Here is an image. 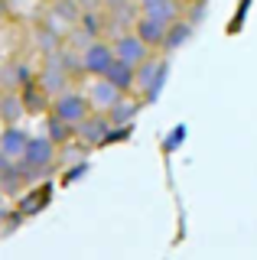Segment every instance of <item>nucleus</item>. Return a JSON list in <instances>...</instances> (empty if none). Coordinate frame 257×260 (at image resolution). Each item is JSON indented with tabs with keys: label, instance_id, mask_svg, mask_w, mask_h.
Masks as SVG:
<instances>
[{
	"label": "nucleus",
	"instance_id": "23",
	"mask_svg": "<svg viewBox=\"0 0 257 260\" xmlns=\"http://www.w3.org/2000/svg\"><path fill=\"white\" fill-rule=\"evenodd\" d=\"M10 162H13V159H7V156H4V150H0V176H4V169L10 166Z\"/></svg>",
	"mask_w": 257,
	"mask_h": 260
},
{
	"label": "nucleus",
	"instance_id": "2",
	"mask_svg": "<svg viewBox=\"0 0 257 260\" xmlns=\"http://www.w3.org/2000/svg\"><path fill=\"white\" fill-rule=\"evenodd\" d=\"M163 81H166V62L163 59H153V55H150L147 62H140L137 69H134V91L143 94L147 101L156 98V91L163 88Z\"/></svg>",
	"mask_w": 257,
	"mask_h": 260
},
{
	"label": "nucleus",
	"instance_id": "24",
	"mask_svg": "<svg viewBox=\"0 0 257 260\" xmlns=\"http://www.w3.org/2000/svg\"><path fill=\"white\" fill-rule=\"evenodd\" d=\"M7 13V0H0V16H4Z\"/></svg>",
	"mask_w": 257,
	"mask_h": 260
},
{
	"label": "nucleus",
	"instance_id": "5",
	"mask_svg": "<svg viewBox=\"0 0 257 260\" xmlns=\"http://www.w3.org/2000/svg\"><path fill=\"white\" fill-rule=\"evenodd\" d=\"M111 43H114V55H117V59H120V62H127V65H134V69H137L140 62H147V59H150V52H153V49L143 43V39H140L134 29L120 32V36H114Z\"/></svg>",
	"mask_w": 257,
	"mask_h": 260
},
{
	"label": "nucleus",
	"instance_id": "15",
	"mask_svg": "<svg viewBox=\"0 0 257 260\" xmlns=\"http://www.w3.org/2000/svg\"><path fill=\"white\" fill-rule=\"evenodd\" d=\"M0 81H4L10 91H20L23 85L36 81V72L29 69V62H13V65H7V69L0 72Z\"/></svg>",
	"mask_w": 257,
	"mask_h": 260
},
{
	"label": "nucleus",
	"instance_id": "19",
	"mask_svg": "<svg viewBox=\"0 0 257 260\" xmlns=\"http://www.w3.org/2000/svg\"><path fill=\"white\" fill-rule=\"evenodd\" d=\"M23 189H26V179H23L20 159H13L10 166L4 169V176H0V192H4V195H20Z\"/></svg>",
	"mask_w": 257,
	"mask_h": 260
},
{
	"label": "nucleus",
	"instance_id": "8",
	"mask_svg": "<svg viewBox=\"0 0 257 260\" xmlns=\"http://www.w3.org/2000/svg\"><path fill=\"white\" fill-rule=\"evenodd\" d=\"M85 94H88V101H91V108H94V111H104V114H108V111L120 101V98H124L108 78H91V85L85 88Z\"/></svg>",
	"mask_w": 257,
	"mask_h": 260
},
{
	"label": "nucleus",
	"instance_id": "3",
	"mask_svg": "<svg viewBox=\"0 0 257 260\" xmlns=\"http://www.w3.org/2000/svg\"><path fill=\"white\" fill-rule=\"evenodd\" d=\"M114 43H108V39H94L88 49H82V72L91 78H101L104 72L114 65Z\"/></svg>",
	"mask_w": 257,
	"mask_h": 260
},
{
	"label": "nucleus",
	"instance_id": "9",
	"mask_svg": "<svg viewBox=\"0 0 257 260\" xmlns=\"http://www.w3.org/2000/svg\"><path fill=\"white\" fill-rule=\"evenodd\" d=\"M29 146V130L13 124V127H4L0 130V150H4L7 159H23V153H26Z\"/></svg>",
	"mask_w": 257,
	"mask_h": 260
},
{
	"label": "nucleus",
	"instance_id": "1",
	"mask_svg": "<svg viewBox=\"0 0 257 260\" xmlns=\"http://www.w3.org/2000/svg\"><path fill=\"white\" fill-rule=\"evenodd\" d=\"M91 111L94 108H91V101H88V94L85 91H75V88H69V91H62V94L52 98V114H55V117H62V120H69L72 127L82 124Z\"/></svg>",
	"mask_w": 257,
	"mask_h": 260
},
{
	"label": "nucleus",
	"instance_id": "25",
	"mask_svg": "<svg viewBox=\"0 0 257 260\" xmlns=\"http://www.w3.org/2000/svg\"><path fill=\"white\" fill-rule=\"evenodd\" d=\"M137 4H150V0H137Z\"/></svg>",
	"mask_w": 257,
	"mask_h": 260
},
{
	"label": "nucleus",
	"instance_id": "10",
	"mask_svg": "<svg viewBox=\"0 0 257 260\" xmlns=\"http://www.w3.org/2000/svg\"><path fill=\"white\" fill-rule=\"evenodd\" d=\"M166 29H170V23L153 20V16H147V13H140L137 23H134V32H137V36H140L150 49H163V43H166Z\"/></svg>",
	"mask_w": 257,
	"mask_h": 260
},
{
	"label": "nucleus",
	"instance_id": "13",
	"mask_svg": "<svg viewBox=\"0 0 257 260\" xmlns=\"http://www.w3.org/2000/svg\"><path fill=\"white\" fill-rule=\"evenodd\" d=\"M26 117V108H23V98L20 91H4L0 94V124L4 127H13Z\"/></svg>",
	"mask_w": 257,
	"mask_h": 260
},
{
	"label": "nucleus",
	"instance_id": "4",
	"mask_svg": "<svg viewBox=\"0 0 257 260\" xmlns=\"http://www.w3.org/2000/svg\"><path fill=\"white\" fill-rule=\"evenodd\" d=\"M111 134V120L104 111H91L82 124H75V140L82 146H104Z\"/></svg>",
	"mask_w": 257,
	"mask_h": 260
},
{
	"label": "nucleus",
	"instance_id": "7",
	"mask_svg": "<svg viewBox=\"0 0 257 260\" xmlns=\"http://www.w3.org/2000/svg\"><path fill=\"white\" fill-rule=\"evenodd\" d=\"M55 159H59V146H55L46 134L39 137H29V146L26 153H23V162L26 166H55Z\"/></svg>",
	"mask_w": 257,
	"mask_h": 260
},
{
	"label": "nucleus",
	"instance_id": "18",
	"mask_svg": "<svg viewBox=\"0 0 257 260\" xmlns=\"http://www.w3.org/2000/svg\"><path fill=\"white\" fill-rule=\"evenodd\" d=\"M137 111H140V101H127V94H124V98L114 104V108L108 111L111 127H131L134 117H137Z\"/></svg>",
	"mask_w": 257,
	"mask_h": 260
},
{
	"label": "nucleus",
	"instance_id": "20",
	"mask_svg": "<svg viewBox=\"0 0 257 260\" xmlns=\"http://www.w3.org/2000/svg\"><path fill=\"white\" fill-rule=\"evenodd\" d=\"M192 36V23L182 16V20H176V23H170V29H166V43H163V52H176L186 39Z\"/></svg>",
	"mask_w": 257,
	"mask_h": 260
},
{
	"label": "nucleus",
	"instance_id": "11",
	"mask_svg": "<svg viewBox=\"0 0 257 260\" xmlns=\"http://www.w3.org/2000/svg\"><path fill=\"white\" fill-rule=\"evenodd\" d=\"M20 98H23V108H26L29 117H36V114H49L52 111V98L43 91V85L39 81H29V85L20 88Z\"/></svg>",
	"mask_w": 257,
	"mask_h": 260
},
{
	"label": "nucleus",
	"instance_id": "14",
	"mask_svg": "<svg viewBox=\"0 0 257 260\" xmlns=\"http://www.w3.org/2000/svg\"><path fill=\"white\" fill-rule=\"evenodd\" d=\"M33 43H36V49H39L43 55H52L55 49H62V46H66V43H62V32L55 29L49 20H46V23H39V26L33 29Z\"/></svg>",
	"mask_w": 257,
	"mask_h": 260
},
{
	"label": "nucleus",
	"instance_id": "16",
	"mask_svg": "<svg viewBox=\"0 0 257 260\" xmlns=\"http://www.w3.org/2000/svg\"><path fill=\"white\" fill-rule=\"evenodd\" d=\"M101 78H108L120 94H131L134 91V65H127V62H120V59H114V65H111Z\"/></svg>",
	"mask_w": 257,
	"mask_h": 260
},
{
	"label": "nucleus",
	"instance_id": "21",
	"mask_svg": "<svg viewBox=\"0 0 257 260\" xmlns=\"http://www.w3.org/2000/svg\"><path fill=\"white\" fill-rule=\"evenodd\" d=\"M75 4L82 7V13H85V10H104V7H101V0H75Z\"/></svg>",
	"mask_w": 257,
	"mask_h": 260
},
{
	"label": "nucleus",
	"instance_id": "12",
	"mask_svg": "<svg viewBox=\"0 0 257 260\" xmlns=\"http://www.w3.org/2000/svg\"><path fill=\"white\" fill-rule=\"evenodd\" d=\"M140 13L163 23H176L186 16V7H182V0H150V4H140Z\"/></svg>",
	"mask_w": 257,
	"mask_h": 260
},
{
	"label": "nucleus",
	"instance_id": "17",
	"mask_svg": "<svg viewBox=\"0 0 257 260\" xmlns=\"http://www.w3.org/2000/svg\"><path fill=\"white\" fill-rule=\"evenodd\" d=\"M46 137H49L55 146H66V143L75 140V127H72L69 120L55 117V114L49 111V114H46Z\"/></svg>",
	"mask_w": 257,
	"mask_h": 260
},
{
	"label": "nucleus",
	"instance_id": "22",
	"mask_svg": "<svg viewBox=\"0 0 257 260\" xmlns=\"http://www.w3.org/2000/svg\"><path fill=\"white\" fill-rule=\"evenodd\" d=\"M120 4H127V0H101L104 10H114V7H120Z\"/></svg>",
	"mask_w": 257,
	"mask_h": 260
},
{
	"label": "nucleus",
	"instance_id": "6",
	"mask_svg": "<svg viewBox=\"0 0 257 260\" xmlns=\"http://www.w3.org/2000/svg\"><path fill=\"white\" fill-rule=\"evenodd\" d=\"M36 81L43 85V91L49 94V98H55V94H62V91H69V88H72V85H69L72 75H69V72L62 69L55 59H49V55H46V65L36 72Z\"/></svg>",
	"mask_w": 257,
	"mask_h": 260
}]
</instances>
